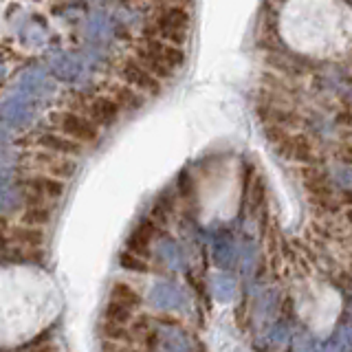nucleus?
Returning <instances> with one entry per match:
<instances>
[{
	"mask_svg": "<svg viewBox=\"0 0 352 352\" xmlns=\"http://www.w3.org/2000/svg\"><path fill=\"white\" fill-rule=\"evenodd\" d=\"M152 234H154V225L152 223H141L135 229V234L130 236V247L137 249V251H143V249L150 245Z\"/></svg>",
	"mask_w": 352,
	"mask_h": 352,
	"instance_id": "nucleus-18",
	"label": "nucleus"
},
{
	"mask_svg": "<svg viewBox=\"0 0 352 352\" xmlns=\"http://www.w3.org/2000/svg\"><path fill=\"white\" fill-rule=\"evenodd\" d=\"M150 304L159 311H179L185 306V293L179 284L174 282H157L150 291Z\"/></svg>",
	"mask_w": 352,
	"mask_h": 352,
	"instance_id": "nucleus-4",
	"label": "nucleus"
},
{
	"mask_svg": "<svg viewBox=\"0 0 352 352\" xmlns=\"http://www.w3.org/2000/svg\"><path fill=\"white\" fill-rule=\"evenodd\" d=\"M20 201L18 190L11 185V176L7 172H0V212L14 209Z\"/></svg>",
	"mask_w": 352,
	"mask_h": 352,
	"instance_id": "nucleus-15",
	"label": "nucleus"
},
{
	"mask_svg": "<svg viewBox=\"0 0 352 352\" xmlns=\"http://www.w3.org/2000/svg\"><path fill=\"white\" fill-rule=\"evenodd\" d=\"M53 128L60 132V135L69 137L77 143H93L99 137V128L93 124L91 119L80 115V113H71V110H60L51 117Z\"/></svg>",
	"mask_w": 352,
	"mask_h": 352,
	"instance_id": "nucleus-1",
	"label": "nucleus"
},
{
	"mask_svg": "<svg viewBox=\"0 0 352 352\" xmlns=\"http://www.w3.org/2000/svg\"><path fill=\"white\" fill-rule=\"evenodd\" d=\"M154 253H157V260L163 262L165 267L172 271L185 269V253L181 249V245L172 238H161L154 245Z\"/></svg>",
	"mask_w": 352,
	"mask_h": 352,
	"instance_id": "nucleus-7",
	"label": "nucleus"
},
{
	"mask_svg": "<svg viewBox=\"0 0 352 352\" xmlns=\"http://www.w3.org/2000/svg\"><path fill=\"white\" fill-rule=\"evenodd\" d=\"M154 22H157V25H163V27L187 31V27H190V11H187V7H165V5H161Z\"/></svg>",
	"mask_w": 352,
	"mask_h": 352,
	"instance_id": "nucleus-9",
	"label": "nucleus"
},
{
	"mask_svg": "<svg viewBox=\"0 0 352 352\" xmlns=\"http://www.w3.org/2000/svg\"><path fill=\"white\" fill-rule=\"evenodd\" d=\"M38 146L47 152L62 154V157H73V154L82 152V143L64 137V135H60V132H47V135H42L38 139Z\"/></svg>",
	"mask_w": 352,
	"mask_h": 352,
	"instance_id": "nucleus-8",
	"label": "nucleus"
},
{
	"mask_svg": "<svg viewBox=\"0 0 352 352\" xmlns=\"http://www.w3.org/2000/svg\"><path fill=\"white\" fill-rule=\"evenodd\" d=\"M212 293H214V297L220 302V304H229L231 300L236 297V293H238V284H236V280L231 278V275H227V273H218V275H214L212 278Z\"/></svg>",
	"mask_w": 352,
	"mask_h": 352,
	"instance_id": "nucleus-12",
	"label": "nucleus"
},
{
	"mask_svg": "<svg viewBox=\"0 0 352 352\" xmlns=\"http://www.w3.org/2000/svg\"><path fill=\"white\" fill-rule=\"evenodd\" d=\"M38 163H42V168L55 174V176H60V179H69V176H73L75 172V163L69 161L66 157H62V154H49V157H38Z\"/></svg>",
	"mask_w": 352,
	"mask_h": 352,
	"instance_id": "nucleus-13",
	"label": "nucleus"
},
{
	"mask_svg": "<svg viewBox=\"0 0 352 352\" xmlns=\"http://www.w3.org/2000/svg\"><path fill=\"white\" fill-rule=\"evenodd\" d=\"M119 77L124 80L126 86H130L132 91L146 93V95H157L161 91V80H157L146 66H141L137 60H130L119 69Z\"/></svg>",
	"mask_w": 352,
	"mask_h": 352,
	"instance_id": "nucleus-2",
	"label": "nucleus"
},
{
	"mask_svg": "<svg viewBox=\"0 0 352 352\" xmlns=\"http://www.w3.org/2000/svg\"><path fill=\"white\" fill-rule=\"evenodd\" d=\"M214 262L218 264L220 269H231L236 264V258H238V251H236V245L234 240L229 236H218L214 240Z\"/></svg>",
	"mask_w": 352,
	"mask_h": 352,
	"instance_id": "nucleus-10",
	"label": "nucleus"
},
{
	"mask_svg": "<svg viewBox=\"0 0 352 352\" xmlns=\"http://www.w3.org/2000/svg\"><path fill=\"white\" fill-rule=\"evenodd\" d=\"M27 192L36 198V201L47 203V201H55V198L62 196L64 183L53 179V176H36V179L27 181Z\"/></svg>",
	"mask_w": 352,
	"mask_h": 352,
	"instance_id": "nucleus-6",
	"label": "nucleus"
},
{
	"mask_svg": "<svg viewBox=\"0 0 352 352\" xmlns=\"http://www.w3.org/2000/svg\"><path fill=\"white\" fill-rule=\"evenodd\" d=\"M14 236L29 247H36L42 242V231H38V229H18V231H14Z\"/></svg>",
	"mask_w": 352,
	"mask_h": 352,
	"instance_id": "nucleus-22",
	"label": "nucleus"
},
{
	"mask_svg": "<svg viewBox=\"0 0 352 352\" xmlns=\"http://www.w3.org/2000/svg\"><path fill=\"white\" fill-rule=\"evenodd\" d=\"M121 264H124L126 269H137V271H146V264L143 262H139V260H128V256L124 253V256H121Z\"/></svg>",
	"mask_w": 352,
	"mask_h": 352,
	"instance_id": "nucleus-23",
	"label": "nucleus"
},
{
	"mask_svg": "<svg viewBox=\"0 0 352 352\" xmlns=\"http://www.w3.org/2000/svg\"><path fill=\"white\" fill-rule=\"evenodd\" d=\"M110 302L117 304V306H124V308H137L141 304V297L130 289L128 284H115L113 291H110Z\"/></svg>",
	"mask_w": 352,
	"mask_h": 352,
	"instance_id": "nucleus-14",
	"label": "nucleus"
},
{
	"mask_svg": "<svg viewBox=\"0 0 352 352\" xmlns=\"http://www.w3.org/2000/svg\"><path fill=\"white\" fill-rule=\"evenodd\" d=\"M322 352H352V324H341L322 344Z\"/></svg>",
	"mask_w": 352,
	"mask_h": 352,
	"instance_id": "nucleus-11",
	"label": "nucleus"
},
{
	"mask_svg": "<svg viewBox=\"0 0 352 352\" xmlns=\"http://www.w3.org/2000/svg\"><path fill=\"white\" fill-rule=\"evenodd\" d=\"M27 86V91L31 93V95H44L47 91H53V84H51V80L49 77H44V75H27L25 77V82H22Z\"/></svg>",
	"mask_w": 352,
	"mask_h": 352,
	"instance_id": "nucleus-19",
	"label": "nucleus"
},
{
	"mask_svg": "<svg viewBox=\"0 0 352 352\" xmlns=\"http://www.w3.org/2000/svg\"><path fill=\"white\" fill-rule=\"evenodd\" d=\"M159 5H165V7H187L192 3V0H157Z\"/></svg>",
	"mask_w": 352,
	"mask_h": 352,
	"instance_id": "nucleus-24",
	"label": "nucleus"
},
{
	"mask_svg": "<svg viewBox=\"0 0 352 352\" xmlns=\"http://www.w3.org/2000/svg\"><path fill=\"white\" fill-rule=\"evenodd\" d=\"M51 73L58 77H64V80H75L77 73H80V66H77V62L71 58H58L51 64Z\"/></svg>",
	"mask_w": 352,
	"mask_h": 352,
	"instance_id": "nucleus-17",
	"label": "nucleus"
},
{
	"mask_svg": "<svg viewBox=\"0 0 352 352\" xmlns=\"http://www.w3.org/2000/svg\"><path fill=\"white\" fill-rule=\"evenodd\" d=\"M49 218H51L49 209H44L40 205H33L25 214V218H22V223L25 225H42V223H49Z\"/></svg>",
	"mask_w": 352,
	"mask_h": 352,
	"instance_id": "nucleus-21",
	"label": "nucleus"
},
{
	"mask_svg": "<svg viewBox=\"0 0 352 352\" xmlns=\"http://www.w3.org/2000/svg\"><path fill=\"white\" fill-rule=\"evenodd\" d=\"M267 341H269V346H273V348H284V346L291 341L289 324H286V322H275V324L269 328Z\"/></svg>",
	"mask_w": 352,
	"mask_h": 352,
	"instance_id": "nucleus-16",
	"label": "nucleus"
},
{
	"mask_svg": "<svg viewBox=\"0 0 352 352\" xmlns=\"http://www.w3.org/2000/svg\"><path fill=\"white\" fill-rule=\"evenodd\" d=\"M293 352H317V344L311 333L306 330H300L295 337H293Z\"/></svg>",
	"mask_w": 352,
	"mask_h": 352,
	"instance_id": "nucleus-20",
	"label": "nucleus"
},
{
	"mask_svg": "<svg viewBox=\"0 0 352 352\" xmlns=\"http://www.w3.org/2000/svg\"><path fill=\"white\" fill-rule=\"evenodd\" d=\"M31 115H33V110H31L29 102L25 97H20V95L9 97L7 102L0 106V119H3L5 124L11 126V128L25 126L27 121L31 119Z\"/></svg>",
	"mask_w": 352,
	"mask_h": 352,
	"instance_id": "nucleus-5",
	"label": "nucleus"
},
{
	"mask_svg": "<svg viewBox=\"0 0 352 352\" xmlns=\"http://www.w3.org/2000/svg\"><path fill=\"white\" fill-rule=\"evenodd\" d=\"M119 110H121V106L115 102L113 97L99 95V97H93V99H88V102H84V106L80 108V115L88 117L99 128V126L115 124V121L119 119Z\"/></svg>",
	"mask_w": 352,
	"mask_h": 352,
	"instance_id": "nucleus-3",
	"label": "nucleus"
}]
</instances>
